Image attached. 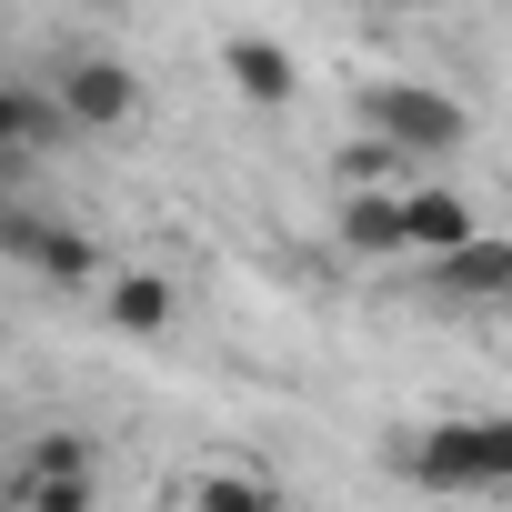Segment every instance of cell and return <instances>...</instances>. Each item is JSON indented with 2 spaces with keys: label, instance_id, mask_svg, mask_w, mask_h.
Masks as SVG:
<instances>
[{
  "label": "cell",
  "instance_id": "30bf717a",
  "mask_svg": "<svg viewBox=\"0 0 512 512\" xmlns=\"http://www.w3.org/2000/svg\"><path fill=\"white\" fill-rule=\"evenodd\" d=\"M71 121H61V101L51 91H31V81H0V151H41V141H61Z\"/></svg>",
  "mask_w": 512,
  "mask_h": 512
},
{
  "label": "cell",
  "instance_id": "5bb4252c",
  "mask_svg": "<svg viewBox=\"0 0 512 512\" xmlns=\"http://www.w3.org/2000/svg\"><path fill=\"white\" fill-rule=\"evenodd\" d=\"M21 502H31V512H91V472H31Z\"/></svg>",
  "mask_w": 512,
  "mask_h": 512
},
{
  "label": "cell",
  "instance_id": "277c9868",
  "mask_svg": "<svg viewBox=\"0 0 512 512\" xmlns=\"http://www.w3.org/2000/svg\"><path fill=\"white\" fill-rule=\"evenodd\" d=\"M51 101H61L71 131H131L141 121V71L111 61V51H71L61 81H51Z\"/></svg>",
  "mask_w": 512,
  "mask_h": 512
},
{
  "label": "cell",
  "instance_id": "9c48e42d",
  "mask_svg": "<svg viewBox=\"0 0 512 512\" xmlns=\"http://www.w3.org/2000/svg\"><path fill=\"white\" fill-rule=\"evenodd\" d=\"M101 322H111L121 342L171 332V282H161V272H121V282H101Z\"/></svg>",
  "mask_w": 512,
  "mask_h": 512
},
{
  "label": "cell",
  "instance_id": "7a4b0ae2",
  "mask_svg": "<svg viewBox=\"0 0 512 512\" xmlns=\"http://www.w3.org/2000/svg\"><path fill=\"white\" fill-rule=\"evenodd\" d=\"M0 251H11L21 272L61 282V292H91L101 282V241L81 221H61V211H31V201H0Z\"/></svg>",
  "mask_w": 512,
  "mask_h": 512
},
{
  "label": "cell",
  "instance_id": "8fae6325",
  "mask_svg": "<svg viewBox=\"0 0 512 512\" xmlns=\"http://www.w3.org/2000/svg\"><path fill=\"white\" fill-rule=\"evenodd\" d=\"M191 512H282V492L262 472H201L191 482Z\"/></svg>",
  "mask_w": 512,
  "mask_h": 512
},
{
  "label": "cell",
  "instance_id": "8992f818",
  "mask_svg": "<svg viewBox=\"0 0 512 512\" xmlns=\"http://www.w3.org/2000/svg\"><path fill=\"white\" fill-rule=\"evenodd\" d=\"M342 251H352V262H402V251H412L402 191H342Z\"/></svg>",
  "mask_w": 512,
  "mask_h": 512
},
{
  "label": "cell",
  "instance_id": "4fadbf2b",
  "mask_svg": "<svg viewBox=\"0 0 512 512\" xmlns=\"http://www.w3.org/2000/svg\"><path fill=\"white\" fill-rule=\"evenodd\" d=\"M101 452H91V432H41L31 452H21V472H91Z\"/></svg>",
  "mask_w": 512,
  "mask_h": 512
},
{
  "label": "cell",
  "instance_id": "ba28073f",
  "mask_svg": "<svg viewBox=\"0 0 512 512\" xmlns=\"http://www.w3.org/2000/svg\"><path fill=\"white\" fill-rule=\"evenodd\" d=\"M432 292H452V302H502L512 292V241H462V251H442L432 262Z\"/></svg>",
  "mask_w": 512,
  "mask_h": 512
},
{
  "label": "cell",
  "instance_id": "5b68a950",
  "mask_svg": "<svg viewBox=\"0 0 512 512\" xmlns=\"http://www.w3.org/2000/svg\"><path fill=\"white\" fill-rule=\"evenodd\" d=\"M221 71H231V91H241L251 111H292V101H302V61H292L272 31H231V41H221Z\"/></svg>",
  "mask_w": 512,
  "mask_h": 512
},
{
  "label": "cell",
  "instance_id": "3957f363",
  "mask_svg": "<svg viewBox=\"0 0 512 512\" xmlns=\"http://www.w3.org/2000/svg\"><path fill=\"white\" fill-rule=\"evenodd\" d=\"M362 131H382L392 151H462L472 141V111L432 81H372L362 91Z\"/></svg>",
  "mask_w": 512,
  "mask_h": 512
},
{
  "label": "cell",
  "instance_id": "7c38bea8",
  "mask_svg": "<svg viewBox=\"0 0 512 512\" xmlns=\"http://www.w3.org/2000/svg\"><path fill=\"white\" fill-rule=\"evenodd\" d=\"M392 161H402V151H392L382 131H362V141L342 151V191H382V181H392Z\"/></svg>",
  "mask_w": 512,
  "mask_h": 512
},
{
  "label": "cell",
  "instance_id": "6da1fadb",
  "mask_svg": "<svg viewBox=\"0 0 512 512\" xmlns=\"http://www.w3.org/2000/svg\"><path fill=\"white\" fill-rule=\"evenodd\" d=\"M402 482L422 492H512V412H452L402 442Z\"/></svg>",
  "mask_w": 512,
  "mask_h": 512
},
{
  "label": "cell",
  "instance_id": "52a82bcc",
  "mask_svg": "<svg viewBox=\"0 0 512 512\" xmlns=\"http://www.w3.org/2000/svg\"><path fill=\"white\" fill-rule=\"evenodd\" d=\"M402 221H412V251H462V241H482V221H472V201L452 191V181H422V191H402Z\"/></svg>",
  "mask_w": 512,
  "mask_h": 512
},
{
  "label": "cell",
  "instance_id": "9a60e30c",
  "mask_svg": "<svg viewBox=\"0 0 512 512\" xmlns=\"http://www.w3.org/2000/svg\"><path fill=\"white\" fill-rule=\"evenodd\" d=\"M0 492H11V452H0Z\"/></svg>",
  "mask_w": 512,
  "mask_h": 512
}]
</instances>
